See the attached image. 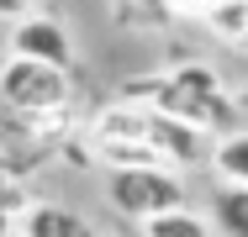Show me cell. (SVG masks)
<instances>
[{
    "label": "cell",
    "instance_id": "4",
    "mask_svg": "<svg viewBox=\"0 0 248 237\" xmlns=\"http://www.w3.org/2000/svg\"><path fill=\"white\" fill-rule=\"evenodd\" d=\"M5 58H32V63H53V69H74V32L63 27V16L32 11V16L11 21Z\"/></svg>",
    "mask_w": 248,
    "mask_h": 237
},
{
    "label": "cell",
    "instance_id": "11",
    "mask_svg": "<svg viewBox=\"0 0 248 237\" xmlns=\"http://www.w3.org/2000/svg\"><path fill=\"white\" fill-rule=\"evenodd\" d=\"M0 237H11V222H5V216H0Z\"/></svg>",
    "mask_w": 248,
    "mask_h": 237
},
{
    "label": "cell",
    "instance_id": "10",
    "mask_svg": "<svg viewBox=\"0 0 248 237\" xmlns=\"http://www.w3.org/2000/svg\"><path fill=\"white\" fill-rule=\"evenodd\" d=\"M32 11H37V0H0V21H21Z\"/></svg>",
    "mask_w": 248,
    "mask_h": 237
},
{
    "label": "cell",
    "instance_id": "6",
    "mask_svg": "<svg viewBox=\"0 0 248 237\" xmlns=\"http://www.w3.org/2000/svg\"><path fill=\"white\" fill-rule=\"evenodd\" d=\"M211 169H217L222 185L248 190V132H222L211 148Z\"/></svg>",
    "mask_w": 248,
    "mask_h": 237
},
{
    "label": "cell",
    "instance_id": "5",
    "mask_svg": "<svg viewBox=\"0 0 248 237\" xmlns=\"http://www.w3.org/2000/svg\"><path fill=\"white\" fill-rule=\"evenodd\" d=\"M16 237H100L79 211H69V206H48V200H37L21 222H16Z\"/></svg>",
    "mask_w": 248,
    "mask_h": 237
},
{
    "label": "cell",
    "instance_id": "7",
    "mask_svg": "<svg viewBox=\"0 0 248 237\" xmlns=\"http://www.w3.org/2000/svg\"><path fill=\"white\" fill-rule=\"evenodd\" d=\"M211 227H217V237H248V190L217 185V195H211Z\"/></svg>",
    "mask_w": 248,
    "mask_h": 237
},
{
    "label": "cell",
    "instance_id": "9",
    "mask_svg": "<svg viewBox=\"0 0 248 237\" xmlns=\"http://www.w3.org/2000/svg\"><path fill=\"white\" fill-rule=\"evenodd\" d=\"M211 216H201L190 206H180V211H164V216H153L143 222V237H211Z\"/></svg>",
    "mask_w": 248,
    "mask_h": 237
},
{
    "label": "cell",
    "instance_id": "1",
    "mask_svg": "<svg viewBox=\"0 0 248 237\" xmlns=\"http://www.w3.org/2000/svg\"><path fill=\"white\" fill-rule=\"evenodd\" d=\"M122 100L153 105V111L196 127L206 137H217L238 116V100L222 90V74L211 63H174V69H158L148 79H132V85H122Z\"/></svg>",
    "mask_w": 248,
    "mask_h": 237
},
{
    "label": "cell",
    "instance_id": "2",
    "mask_svg": "<svg viewBox=\"0 0 248 237\" xmlns=\"http://www.w3.org/2000/svg\"><path fill=\"white\" fill-rule=\"evenodd\" d=\"M0 105L11 116H48L74 105V79L69 69L32 63V58H5L0 63Z\"/></svg>",
    "mask_w": 248,
    "mask_h": 237
},
{
    "label": "cell",
    "instance_id": "8",
    "mask_svg": "<svg viewBox=\"0 0 248 237\" xmlns=\"http://www.w3.org/2000/svg\"><path fill=\"white\" fill-rule=\"evenodd\" d=\"M206 27H211L217 43L248 53V0H222L217 11H206Z\"/></svg>",
    "mask_w": 248,
    "mask_h": 237
},
{
    "label": "cell",
    "instance_id": "3",
    "mask_svg": "<svg viewBox=\"0 0 248 237\" xmlns=\"http://www.w3.org/2000/svg\"><path fill=\"white\" fill-rule=\"evenodd\" d=\"M106 200L143 227L153 216L185 206V174H174V169H111L106 174Z\"/></svg>",
    "mask_w": 248,
    "mask_h": 237
}]
</instances>
